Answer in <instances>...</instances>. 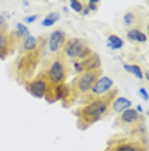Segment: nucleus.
Wrapping results in <instances>:
<instances>
[{
	"mask_svg": "<svg viewBox=\"0 0 149 151\" xmlns=\"http://www.w3.org/2000/svg\"><path fill=\"white\" fill-rule=\"evenodd\" d=\"M117 94H118V89L113 88L110 93L84 101L82 106L74 112L75 117H77V127L81 131H86L93 124L100 122L101 119H105L110 113V110H112V103H113V100L117 98Z\"/></svg>",
	"mask_w": 149,
	"mask_h": 151,
	"instance_id": "obj_1",
	"label": "nucleus"
},
{
	"mask_svg": "<svg viewBox=\"0 0 149 151\" xmlns=\"http://www.w3.org/2000/svg\"><path fill=\"white\" fill-rule=\"evenodd\" d=\"M45 40L47 38H41V43H39V48L36 52H31V53H22V55L17 58L16 62V79L19 83L26 86L33 79V74L36 70L38 64L43 57V45H45Z\"/></svg>",
	"mask_w": 149,
	"mask_h": 151,
	"instance_id": "obj_2",
	"label": "nucleus"
},
{
	"mask_svg": "<svg viewBox=\"0 0 149 151\" xmlns=\"http://www.w3.org/2000/svg\"><path fill=\"white\" fill-rule=\"evenodd\" d=\"M149 148L146 136H132V134H118L108 139V148L105 151H142Z\"/></svg>",
	"mask_w": 149,
	"mask_h": 151,
	"instance_id": "obj_3",
	"label": "nucleus"
},
{
	"mask_svg": "<svg viewBox=\"0 0 149 151\" xmlns=\"http://www.w3.org/2000/svg\"><path fill=\"white\" fill-rule=\"evenodd\" d=\"M115 127H122L127 134L132 136H146V127H144V117L135 108H129L118 115L115 120Z\"/></svg>",
	"mask_w": 149,
	"mask_h": 151,
	"instance_id": "obj_4",
	"label": "nucleus"
},
{
	"mask_svg": "<svg viewBox=\"0 0 149 151\" xmlns=\"http://www.w3.org/2000/svg\"><path fill=\"white\" fill-rule=\"evenodd\" d=\"M62 50H64V57L69 58V60H72V62L87 58V57H91L94 53L82 38H70V40H67V43L64 45Z\"/></svg>",
	"mask_w": 149,
	"mask_h": 151,
	"instance_id": "obj_5",
	"label": "nucleus"
},
{
	"mask_svg": "<svg viewBox=\"0 0 149 151\" xmlns=\"http://www.w3.org/2000/svg\"><path fill=\"white\" fill-rule=\"evenodd\" d=\"M67 74H69V70H67V64L65 60L62 58V57H55L50 64H48V69L45 70V76H47L48 79V84H64L67 81Z\"/></svg>",
	"mask_w": 149,
	"mask_h": 151,
	"instance_id": "obj_6",
	"label": "nucleus"
},
{
	"mask_svg": "<svg viewBox=\"0 0 149 151\" xmlns=\"http://www.w3.org/2000/svg\"><path fill=\"white\" fill-rule=\"evenodd\" d=\"M47 89H48V79H47V76H45V70L43 72H38L28 84H26V91L31 96L38 98V100H41V98L47 96Z\"/></svg>",
	"mask_w": 149,
	"mask_h": 151,
	"instance_id": "obj_7",
	"label": "nucleus"
},
{
	"mask_svg": "<svg viewBox=\"0 0 149 151\" xmlns=\"http://www.w3.org/2000/svg\"><path fill=\"white\" fill-rule=\"evenodd\" d=\"M19 40L16 38L14 33H10L9 29H2L0 31V60L7 58L12 48H16V43Z\"/></svg>",
	"mask_w": 149,
	"mask_h": 151,
	"instance_id": "obj_8",
	"label": "nucleus"
},
{
	"mask_svg": "<svg viewBox=\"0 0 149 151\" xmlns=\"http://www.w3.org/2000/svg\"><path fill=\"white\" fill-rule=\"evenodd\" d=\"M112 89H113V79L112 77H106V76H101V77L96 81V84L93 86V89L89 91V96L82 98V101H87V100H91V98L103 96V94L110 93Z\"/></svg>",
	"mask_w": 149,
	"mask_h": 151,
	"instance_id": "obj_9",
	"label": "nucleus"
},
{
	"mask_svg": "<svg viewBox=\"0 0 149 151\" xmlns=\"http://www.w3.org/2000/svg\"><path fill=\"white\" fill-rule=\"evenodd\" d=\"M96 69H101V58L93 53L87 58H82V60H77L74 62V74L79 76L82 72H87V70H96Z\"/></svg>",
	"mask_w": 149,
	"mask_h": 151,
	"instance_id": "obj_10",
	"label": "nucleus"
},
{
	"mask_svg": "<svg viewBox=\"0 0 149 151\" xmlns=\"http://www.w3.org/2000/svg\"><path fill=\"white\" fill-rule=\"evenodd\" d=\"M67 96H69V84L64 83V84H48V89H47V100L48 103H55V101H64Z\"/></svg>",
	"mask_w": 149,
	"mask_h": 151,
	"instance_id": "obj_11",
	"label": "nucleus"
},
{
	"mask_svg": "<svg viewBox=\"0 0 149 151\" xmlns=\"http://www.w3.org/2000/svg\"><path fill=\"white\" fill-rule=\"evenodd\" d=\"M67 43V35L65 31H62V29H55L50 36H48V50H50V53H58L64 45Z\"/></svg>",
	"mask_w": 149,
	"mask_h": 151,
	"instance_id": "obj_12",
	"label": "nucleus"
},
{
	"mask_svg": "<svg viewBox=\"0 0 149 151\" xmlns=\"http://www.w3.org/2000/svg\"><path fill=\"white\" fill-rule=\"evenodd\" d=\"M41 38H36L33 36V35H29L26 36L22 41H21V53H31V52H36L38 48H39V41Z\"/></svg>",
	"mask_w": 149,
	"mask_h": 151,
	"instance_id": "obj_13",
	"label": "nucleus"
},
{
	"mask_svg": "<svg viewBox=\"0 0 149 151\" xmlns=\"http://www.w3.org/2000/svg\"><path fill=\"white\" fill-rule=\"evenodd\" d=\"M129 108H132V101L129 98H123V96H117L112 103V110L115 113H118V115L122 112H125V110H129Z\"/></svg>",
	"mask_w": 149,
	"mask_h": 151,
	"instance_id": "obj_14",
	"label": "nucleus"
},
{
	"mask_svg": "<svg viewBox=\"0 0 149 151\" xmlns=\"http://www.w3.org/2000/svg\"><path fill=\"white\" fill-rule=\"evenodd\" d=\"M127 40H129L130 43H146V41H148V36H146L139 28H130L127 31Z\"/></svg>",
	"mask_w": 149,
	"mask_h": 151,
	"instance_id": "obj_15",
	"label": "nucleus"
},
{
	"mask_svg": "<svg viewBox=\"0 0 149 151\" xmlns=\"http://www.w3.org/2000/svg\"><path fill=\"white\" fill-rule=\"evenodd\" d=\"M106 47L110 50H120L123 47V40H122L118 35H110L106 38Z\"/></svg>",
	"mask_w": 149,
	"mask_h": 151,
	"instance_id": "obj_16",
	"label": "nucleus"
},
{
	"mask_svg": "<svg viewBox=\"0 0 149 151\" xmlns=\"http://www.w3.org/2000/svg\"><path fill=\"white\" fill-rule=\"evenodd\" d=\"M14 35H16V38H17L19 41H22L26 36H29L28 26H26L24 22H17V24H16V31H14Z\"/></svg>",
	"mask_w": 149,
	"mask_h": 151,
	"instance_id": "obj_17",
	"label": "nucleus"
},
{
	"mask_svg": "<svg viewBox=\"0 0 149 151\" xmlns=\"http://www.w3.org/2000/svg\"><path fill=\"white\" fill-rule=\"evenodd\" d=\"M123 69L127 70V72H130V74H134L137 79H144V72H142V69H140V65H137V64H125L123 65Z\"/></svg>",
	"mask_w": 149,
	"mask_h": 151,
	"instance_id": "obj_18",
	"label": "nucleus"
},
{
	"mask_svg": "<svg viewBox=\"0 0 149 151\" xmlns=\"http://www.w3.org/2000/svg\"><path fill=\"white\" fill-rule=\"evenodd\" d=\"M58 14L57 12H48L45 17L41 19V26H45V28H50V26H55V22L58 21Z\"/></svg>",
	"mask_w": 149,
	"mask_h": 151,
	"instance_id": "obj_19",
	"label": "nucleus"
},
{
	"mask_svg": "<svg viewBox=\"0 0 149 151\" xmlns=\"http://www.w3.org/2000/svg\"><path fill=\"white\" fill-rule=\"evenodd\" d=\"M98 9H100V2H94V0L86 2V4H84L82 16H89V14H93V12H98Z\"/></svg>",
	"mask_w": 149,
	"mask_h": 151,
	"instance_id": "obj_20",
	"label": "nucleus"
},
{
	"mask_svg": "<svg viewBox=\"0 0 149 151\" xmlns=\"http://www.w3.org/2000/svg\"><path fill=\"white\" fill-rule=\"evenodd\" d=\"M135 22V14L134 12H127L125 16H123V24L125 26H132Z\"/></svg>",
	"mask_w": 149,
	"mask_h": 151,
	"instance_id": "obj_21",
	"label": "nucleus"
},
{
	"mask_svg": "<svg viewBox=\"0 0 149 151\" xmlns=\"http://www.w3.org/2000/svg\"><path fill=\"white\" fill-rule=\"evenodd\" d=\"M69 5H70V9H72V10H75V12H79V14H82V10H84V4H82V2H77V0H72V2L69 4Z\"/></svg>",
	"mask_w": 149,
	"mask_h": 151,
	"instance_id": "obj_22",
	"label": "nucleus"
},
{
	"mask_svg": "<svg viewBox=\"0 0 149 151\" xmlns=\"http://www.w3.org/2000/svg\"><path fill=\"white\" fill-rule=\"evenodd\" d=\"M38 19V16H26L24 17V24H31V22H34Z\"/></svg>",
	"mask_w": 149,
	"mask_h": 151,
	"instance_id": "obj_23",
	"label": "nucleus"
},
{
	"mask_svg": "<svg viewBox=\"0 0 149 151\" xmlns=\"http://www.w3.org/2000/svg\"><path fill=\"white\" fill-rule=\"evenodd\" d=\"M139 93L144 100H149V94H148V91H146V88H139Z\"/></svg>",
	"mask_w": 149,
	"mask_h": 151,
	"instance_id": "obj_24",
	"label": "nucleus"
},
{
	"mask_svg": "<svg viewBox=\"0 0 149 151\" xmlns=\"http://www.w3.org/2000/svg\"><path fill=\"white\" fill-rule=\"evenodd\" d=\"M2 29H7V22H5V17L4 16H0V31Z\"/></svg>",
	"mask_w": 149,
	"mask_h": 151,
	"instance_id": "obj_25",
	"label": "nucleus"
},
{
	"mask_svg": "<svg viewBox=\"0 0 149 151\" xmlns=\"http://www.w3.org/2000/svg\"><path fill=\"white\" fill-rule=\"evenodd\" d=\"M144 77H146V79L149 81V72H144Z\"/></svg>",
	"mask_w": 149,
	"mask_h": 151,
	"instance_id": "obj_26",
	"label": "nucleus"
},
{
	"mask_svg": "<svg viewBox=\"0 0 149 151\" xmlns=\"http://www.w3.org/2000/svg\"><path fill=\"white\" fill-rule=\"evenodd\" d=\"M142 151H149V148H146V150H142Z\"/></svg>",
	"mask_w": 149,
	"mask_h": 151,
	"instance_id": "obj_27",
	"label": "nucleus"
},
{
	"mask_svg": "<svg viewBox=\"0 0 149 151\" xmlns=\"http://www.w3.org/2000/svg\"><path fill=\"white\" fill-rule=\"evenodd\" d=\"M148 31H149V26H148Z\"/></svg>",
	"mask_w": 149,
	"mask_h": 151,
	"instance_id": "obj_28",
	"label": "nucleus"
},
{
	"mask_svg": "<svg viewBox=\"0 0 149 151\" xmlns=\"http://www.w3.org/2000/svg\"><path fill=\"white\" fill-rule=\"evenodd\" d=\"M148 41H149V38H148Z\"/></svg>",
	"mask_w": 149,
	"mask_h": 151,
	"instance_id": "obj_29",
	"label": "nucleus"
}]
</instances>
